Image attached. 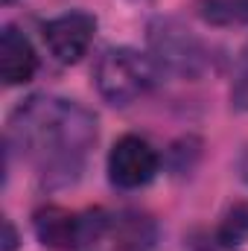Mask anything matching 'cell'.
Wrapping results in <instances>:
<instances>
[{"label":"cell","mask_w":248,"mask_h":251,"mask_svg":"<svg viewBox=\"0 0 248 251\" xmlns=\"http://www.w3.org/2000/svg\"><path fill=\"white\" fill-rule=\"evenodd\" d=\"M231 102H234V108L248 111V44L240 53V62H237L234 85H231Z\"/></svg>","instance_id":"obj_11"},{"label":"cell","mask_w":248,"mask_h":251,"mask_svg":"<svg viewBox=\"0 0 248 251\" xmlns=\"http://www.w3.org/2000/svg\"><path fill=\"white\" fill-rule=\"evenodd\" d=\"M111 228V219L105 210H67L59 204H44L32 213V231L44 249L53 251H73L91 246L105 237Z\"/></svg>","instance_id":"obj_3"},{"label":"cell","mask_w":248,"mask_h":251,"mask_svg":"<svg viewBox=\"0 0 248 251\" xmlns=\"http://www.w3.org/2000/svg\"><path fill=\"white\" fill-rule=\"evenodd\" d=\"M44 44L53 59L62 64H76L97 35V18L88 12H64L44 24Z\"/></svg>","instance_id":"obj_6"},{"label":"cell","mask_w":248,"mask_h":251,"mask_svg":"<svg viewBox=\"0 0 248 251\" xmlns=\"http://www.w3.org/2000/svg\"><path fill=\"white\" fill-rule=\"evenodd\" d=\"M216 243L222 246L225 251L240 249L248 243V201H237L225 210L219 228H216Z\"/></svg>","instance_id":"obj_10"},{"label":"cell","mask_w":248,"mask_h":251,"mask_svg":"<svg viewBox=\"0 0 248 251\" xmlns=\"http://www.w3.org/2000/svg\"><path fill=\"white\" fill-rule=\"evenodd\" d=\"M161 76V67L152 56H143L131 47H108L94 67L97 91L111 105H131L146 97Z\"/></svg>","instance_id":"obj_2"},{"label":"cell","mask_w":248,"mask_h":251,"mask_svg":"<svg viewBox=\"0 0 248 251\" xmlns=\"http://www.w3.org/2000/svg\"><path fill=\"white\" fill-rule=\"evenodd\" d=\"M18 246V234H15V225L9 219H3V251H15Z\"/></svg>","instance_id":"obj_12"},{"label":"cell","mask_w":248,"mask_h":251,"mask_svg":"<svg viewBox=\"0 0 248 251\" xmlns=\"http://www.w3.org/2000/svg\"><path fill=\"white\" fill-rule=\"evenodd\" d=\"M146 38H149V56L161 70L198 79L213 64L207 44L175 21H155Z\"/></svg>","instance_id":"obj_4"},{"label":"cell","mask_w":248,"mask_h":251,"mask_svg":"<svg viewBox=\"0 0 248 251\" xmlns=\"http://www.w3.org/2000/svg\"><path fill=\"white\" fill-rule=\"evenodd\" d=\"M240 173H243V181L248 184V152L243 155V161H240Z\"/></svg>","instance_id":"obj_13"},{"label":"cell","mask_w":248,"mask_h":251,"mask_svg":"<svg viewBox=\"0 0 248 251\" xmlns=\"http://www.w3.org/2000/svg\"><path fill=\"white\" fill-rule=\"evenodd\" d=\"M111 237L117 251H152L158 243V225L140 210H123L111 219Z\"/></svg>","instance_id":"obj_8"},{"label":"cell","mask_w":248,"mask_h":251,"mask_svg":"<svg viewBox=\"0 0 248 251\" xmlns=\"http://www.w3.org/2000/svg\"><path fill=\"white\" fill-rule=\"evenodd\" d=\"M161 170L155 146L140 134H123L108 152V178L120 190L146 187Z\"/></svg>","instance_id":"obj_5"},{"label":"cell","mask_w":248,"mask_h":251,"mask_svg":"<svg viewBox=\"0 0 248 251\" xmlns=\"http://www.w3.org/2000/svg\"><path fill=\"white\" fill-rule=\"evenodd\" d=\"M6 143L38 170L47 187H67L97 143V117L73 100L35 94L9 114Z\"/></svg>","instance_id":"obj_1"},{"label":"cell","mask_w":248,"mask_h":251,"mask_svg":"<svg viewBox=\"0 0 248 251\" xmlns=\"http://www.w3.org/2000/svg\"><path fill=\"white\" fill-rule=\"evenodd\" d=\"M196 9L210 26H248V0H198Z\"/></svg>","instance_id":"obj_9"},{"label":"cell","mask_w":248,"mask_h":251,"mask_svg":"<svg viewBox=\"0 0 248 251\" xmlns=\"http://www.w3.org/2000/svg\"><path fill=\"white\" fill-rule=\"evenodd\" d=\"M3 3H15V0H3Z\"/></svg>","instance_id":"obj_14"},{"label":"cell","mask_w":248,"mask_h":251,"mask_svg":"<svg viewBox=\"0 0 248 251\" xmlns=\"http://www.w3.org/2000/svg\"><path fill=\"white\" fill-rule=\"evenodd\" d=\"M38 56L24 32L15 26H3L0 32V76L6 85H24L35 76Z\"/></svg>","instance_id":"obj_7"}]
</instances>
